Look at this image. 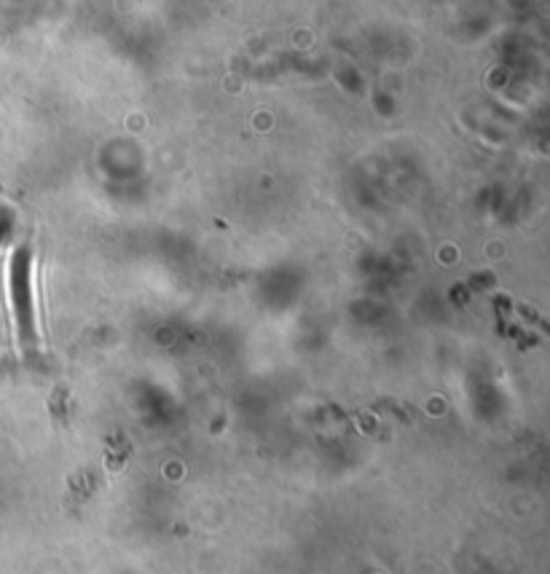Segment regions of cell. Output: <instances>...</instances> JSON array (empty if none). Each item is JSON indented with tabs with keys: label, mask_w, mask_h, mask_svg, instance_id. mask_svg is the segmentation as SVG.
<instances>
[{
	"label": "cell",
	"mask_w": 550,
	"mask_h": 574,
	"mask_svg": "<svg viewBox=\"0 0 550 574\" xmlns=\"http://www.w3.org/2000/svg\"><path fill=\"white\" fill-rule=\"evenodd\" d=\"M11 306L16 319V333H19L22 346L32 351L38 346V330H35V309H32V290H30V250L19 247L11 260Z\"/></svg>",
	"instance_id": "1"
}]
</instances>
